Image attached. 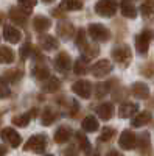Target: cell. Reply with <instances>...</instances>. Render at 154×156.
<instances>
[{
    "label": "cell",
    "mask_w": 154,
    "mask_h": 156,
    "mask_svg": "<svg viewBox=\"0 0 154 156\" xmlns=\"http://www.w3.org/2000/svg\"><path fill=\"white\" fill-rule=\"evenodd\" d=\"M0 136H2V139L5 142H8L11 147H19L20 142H22L20 134L17 131H14V128H3L2 133H0Z\"/></svg>",
    "instance_id": "cell-7"
},
{
    "label": "cell",
    "mask_w": 154,
    "mask_h": 156,
    "mask_svg": "<svg viewBox=\"0 0 154 156\" xmlns=\"http://www.w3.org/2000/svg\"><path fill=\"white\" fill-rule=\"evenodd\" d=\"M142 16L148 22H154V2H145L142 3Z\"/></svg>",
    "instance_id": "cell-21"
},
{
    "label": "cell",
    "mask_w": 154,
    "mask_h": 156,
    "mask_svg": "<svg viewBox=\"0 0 154 156\" xmlns=\"http://www.w3.org/2000/svg\"><path fill=\"white\" fill-rule=\"evenodd\" d=\"M45 156H53V154H45Z\"/></svg>",
    "instance_id": "cell-44"
},
{
    "label": "cell",
    "mask_w": 154,
    "mask_h": 156,
    "mask_svg": "<svg viewBox=\"0 0 154 156\" xmlns=\"http://www.w3.org/2000/svg\"><path fill=\"white\" fill-rule=\"evenodd\" d=\"M76 140H78L80 144V148L84 150V151H91V142H89V139L83 134V133H76Z\"/></svg>",
    "instance_id": "cell-30"
},
{
    "label": "cell",
    "mask_w": 154,
    "mask_h": 156,
    "mask_svg": "<svg viewBox=\"0 0 154 156\" xmlns=\"http://www.w3.org/2000/svg\"><path fill=\"white\" fill-rule=\"evenodd\" d=\"M106 156H123V154H121L120 151H117V150H111Z\"/></svg>",
    "instance_id": "cell-41"
},
{
    "label": "cell",
    "mask_w": 154,
    "mask_h": 156,
    "mask_svg": "<svg viewBox=\"0 0 154 156\" xmlns=\"http://www.w3.org/2000/svg\"><path fill=\"white\" fill-rule=\"evenodd\" d=\"M118 145L125 150H134L137 145V136L129 129H125L118 139Z\"/></svg>",
    "instance_id": "cell-6"
},
{
    "label": "cell",
    "mask_w": 154,
    "mask_h": 156,
    "mask_svg": "<svg viewBox=\"0 0 154 156\" xmlns=\"http://www.w3.org/2000/svg\"><path fill=\"white\" fill-rule=\"evenodd\" d=\"M89 36H91L94 41H98V42H106L111 33L106 27H103L101 23H91L89 25Z\"/></svg>",
    "instance_id": "cell-1"
},
{
    "label": "cell",
    "mask_w": 154,
    "mask_h": 156,
    "mask_svg": "<svg viewBox=\"0 0 154 156\" xmlns=\"http://www.w3.org/2000/svg\"><path fill=\"white\" fill-rule=\"evenodd\" d=\"M33 25H34V30H36V31L42 33V31H45V30L50 28L51 20H50L48 17H45V16H37V17H34Z\"/></svg>",
    "instance_id": "cell-17"
},
{
    "label": "cell",
    "mask_w": 154,
    "mask_h": 156,
    "mask_svg": "<svg viewBox=\"0 0 154 156\" xmlns=\"http://www.w3.org/2000/svg\"><path fill=\"white\" fill-rule=\"evenodd\" d=\"M112 58L117 61L121 66H128L132 58V53H131V48L128 45H118L112 50Z\"/></svg>",
    "instance_id": "cell-2"
},
{
    "label": "cell",
    "mask_w": 154,
    "mask_h": 156,
    "mask_svg": "<svg viewBox=\"0 0 154 156\" xmlns=\"http://www.w3.org/2000/svg\"><path fill=\"white\" fill-rule=\"evenodd\" d=\"M81 50H83V53H84L87 58H92V56H97V55H98V47H97V45H89V44H86Z\"/></svg>",
    "instance_id": "cell-33"
},
{
    "label": "cell",
    "mask_w": 154,
    "mask_h": 156,
    "mask_svg": "<svg viewBox=\"0 0 154 156\" xmlns=\"http://www.w3.org/2000/svg\"><path fill=\"white\" fill-rule=\"evenodd\" d=\"M39 45H41L44 50H55V48H58L59 42H58L56 37L48 36V34H44V36L39 37Z\"/></svg>",
    "instance_id": "cell-13"
},
{
    "label": "cell",
    "mask_w": 154,
    "mask_h": 156,
    "mask_svg": "<svg viewBox=\"0 0 154 156\" xmlns=\"http://www.w3.org/2000/svg\"><path fill=\"white\" fill-rule=\"evenodd\" d=\"M33 112H30V114H20V115H16V117H12V123H14L16 126H27L28 123H30V120H31V117L33 115H36V109H31Z\"/></svg>",
    "instance_id": "cell-23"
},
{
    "label": "cell",
    "mask_w": 154,
    "mask_h": 156,
    "mask_svg": "<svg viewBox=\"0 0 154 156\" xmlns=\"http://www.w3.org/2000/svg\"><path fill=\"white\" fill-rule=\"evenodd\" d=\"M111 70H112V62L108 59H101L91 67V72L95 76H104V75L111 73Z\"/></svg>",
    "instance_id": "cell-9"
},
{
    "label": "cell",
    "mask_w": 154,
    "mask_h": 156,
    "mask_svg": "<svg viewBox=\"0 0 154 156\" xmlns=\"http://www.w3.org/2000/svg\"><path fill=\"white\" fill-rule=\"evenodd\" d=\"M6 151H8V150H6L5 147L0 145V156H5V154H6Z\"/></svg>",
    "instance_id": "cell-42"
},
{
    "label": "cell",
    "mask_w": 154,
    "mask_h": 156,
    "mask_svg": "<svg viewBox=\"0 0 154 156\" xmlns=\"http://www.w3.org/2000/svg\"><path fill=\"white\" fill-rule=\"evenodd\" d=\"M137 144H139L140 153H142L143 156H148L151 153V139H149V134L148 133L140 134L139 139H137Z\"/></svg>",
    "instance_id": "cell-12"
},
{
    "label": "cell",
    "mask_w": 154,
    "mask_h": 156,
    "mask_svg": "<svg viewBox=\"0 0 154 156\" xmlns=\"http://www.w3.org/2000/svg\"><path fill=\"white\" fill-rule=\"evenodd\" d=\"M11 95V90H9V87L5 84V81L0 78V98H6V97H9Z\"/></svg>",
    "instance_id": "cell-38"
},
{
    "label": "cell",
    "mask_w": 154,
    "mask_h": 156,
    "mask_svg": "<svg viewBox=\"0 0 154 156\" xmlns=\"http://www.w3.org/2000/svg\"><path fill=\"white\" fill-rule=\"evenodd\" d=\"M47 145V140L44 134H36L31 136L28 139V142L25 144V150H30V151H44Z\"/></svg>",
    "instance_id": "cell-5"
},
{
    "label": "cell",
    "mask_w": 154,
    "mask_h": 156,
    "mask_svg": "<svg viewBox=\"0 0 154 156\" xmlns=\"http://www.w3.org/2000/svg\"><path fill=\"white\" fill-rule=\"evenodd\" d=\"M33 75L39 80H45V78H50V70L45 66H36L33 67Z\"/></svg>",
    "instance_id": "cell-28"
},
{
    "label": "cell",
    "mask_w": 154,
    "mask_h": 156,
    "mask_svg": "<svg viewBox=\"0 0 154 156\" xmlns=\"http://www.w3.org/2000/svg\"><path fill=\"white\" fill-rule=\"evenodd\" d=\"M137 111H139L137 103H125V105H121L120 109H118V115L121 117V119H128V117L134 115Z\"/></svg>",
    "instance_id": "cell-14"
},
{
    "label": "cell",
    "mask_w": 154,
    "mask_h": 156,
    "mask_svg": "<svg viewBox=\"0 0 154 156\" xmlns=\"http://www.w3.org/2000/svg\"><path fill=\"white\" fill-rule=\"evenodd\" d=\"M9 17H11V20H14V23H19V25H25V22H27V17H25V14L20 9L12 8L9 12Z\"/></svg>",
    "instance_id": "cell-27"
},
{
    "label": "cell",
    "mask_w": 154,
    "mask_h": 156,
    "mask_svg": "<svg viewBox=\"0 0 154 156\" xmlns=\"http://www.w3.org/2000/svg\"><path fill=\"white\" fill-rule=\"evenodd\" d=\"M17 5H19V9L23 12L25 16H27V14L31 12V9L36 6V2H25V0H22V2H19Z\"/></svg>",
    "instance_id": "cell-31"
},
{
    "label": "cell",
    "mask_w": 154,
    "mask_h": 156,
    "mask_svg": "<svg viewBox=\"0 0 154 156\" xmlns=\"http://www.w3.org/2000/svg\"><path fill=\"white\" fill-rule=\"evenodd\" d=\"M72 90L76 95H80L81 98H89L91 97V92H92V84L86 80H80L72 86Z\"/></svg>",
    "instance_id": "cell-8"
},
{
    "label": "cell",
    "mask_w": 154,
    "mask_h": 156,
    "mask_svg": "<svg viewBox=\"0 0 154 156\" xmlns=\"http://www.w3.org/2000/svg\"><path fill=\"white\" fill-rule=\"evenodd\" d=\"M120 8H121V14L125 17H129V19L137 17V8H135V5L132 2H121Z\"/></svg>",
    "instance_id": "cell-19"
},
{
    "label": "cell",
    "mask_w": 154,
    "mask_h": 156,
    "mask_svg": "<svg viewBox=\"0 0 154 156\" xmlns=\"http://www.w3.org/2000/svg\"><path fill=\"white\" fill-rule=\"evenodd\" d=\"M31 53V44H23L20 48V58L22 59H27Z\"/></svg>",
    "instance_id": "cell-40"
},
{
    "label": "cell",
    "mask_w": 154,
    "mask_h": 156,
    "mask_svg": "<svg viewBox=\"0 0 154 156\" xmlns=\"http://www.w3.org/2000/svg\"><path fill=\"white\" fill-rule=\"evenodd\" d=\"M115 134V129L114 128H103L101 129V136H100V140H111L112 136Z\"/></svg>",
    "instance_id": "cell-36"
},
{
    "label": "cell",
    "mask_w": 154,
    "mask_h": 156,
    "mask_svg": "<svg viewBox=\"0 0 154 156\" xmlns=\"http://www.w3.org/2000/svg\"><path fill=\"white\" fill-rule=\"evenodd\" d=\"M70 137H72V129L69 126H61L55 133V140L58 144H64V142H67Z\"/></svg>",
    "instance_id": "cell-18"
},
{
    "label": "cell",
    "mask_w": 154,
    "mask_h": 156,
    "mask_svg": "<svg viewBox=\"0 0 154 156\" xmlns=\"http://www.w3.org/2000/svg\"><path fill=\"white\" fill-rule=\"evenodd\" d=\"M149 120H151V112L149 111H142L132 119V126H135V128L143 126V125L149 123Z\"/></svg>",
    "instance_id": "cell-20"
},
{
    "label": "cell",
    "mask_w": 154,
    "mask_h": 156,
    "mask_svg": "<svg viewBox=\"0 0 154 156\" xmlns=\"http://www.w3.org/2000/svg\"><path fill=\"white\" fill-rule=\"evenodd\" d=\"M55 119H56V114L51 111L50 108H47V109L42 111V115H41L42 125H50L51 122H55Z\"/></svg>",
    "instance_id": "cell-29"
},
{
    "label": "cell",
    "mask_w": 154,
    "mask_h": 156,
    "mask_svg": "<svg viewBox=\"0 0 154 156\" xmlns=\"http://www.w3.org/2000/svg\"><path fill=\"white\" fill-rule=\"evenodd\" d=\"M3 37L11 44H17L20 41L22 34H20V31L17 28L12 27V25H6V27L3 28Z\"/></svg>",
    "instance_id": "cell-10"
},
{
    "label": "cell",
    "mask_w": 154,
    "mask_h": 156,
    "mask_svg": "<svg viewBox=\"0 0 154 156\" xmlns=\"http://www.w3.org/2000/svg\"><path fill=\"white\" fill-rule=\"evenodd\" d=\"M22 75L23 73L20 70H8L5 73V80H8V81H17V80L22 78Z\"/></svg>",
    "instance_id": "cell-34"
},
{
    "label": "cell",
    "mask_w": 154,
    "mask_h": 156,
    "mask_svg": "<svg viewBox=\"0 0 154 156\" xmlns=\"http://www.w3.org/2000/svg\"><path fill=\"white\" fill-rule=\"evenodd\" d=\"M89 156H98V153H92V154H89Z\"/></svg>",
    "instance_id": "cell-43"
},
{
    "label": "cell",
    "mask_w": 154,
    "mask_h": 156,
    "mask_svg": "<svg viewBox=\"0 0 154 156\" xmlns=\"http://www.w3.org/2000/svg\"><path fill=\"white\" fill-rule=\"evenodd\" d=\"M131 92L134 97L137 98H146L149 95V89L145 83H134L132 84V89H131Z\"/></svg>",
    "instance_id": "cell-16"
},
{
    "label": "cell",
    "mask_w": 154,
    "mask_h": 156,
    "mask_svg": "<svg viewBox=\"0 0 154 156\" xmlns=\"http://www.w3.org/2000/svg\"><path fill=\"white\" fill-rule=\"evenodd\" d=\"M86 44H87V41H86V30L84 28H80L78 30V34H76V45L83 48Z\"/></svg>",
    "instance_id": "cell-35"
},
{
    "label": "cell",
    "mask_w": 154,
    "mask_h": 156,
    "mask_svg": "<svg viewBox=\"0 0 154 156\" xmlns=\"http://www.w3.org/2000/svg\"><path fill=\"white\" fill-rule=\"evenodd\" d=\"M98 120L95 119L94 115H87L86 119L83 120V129L84 131H87V133H94V131H97L98 129Z\"/></svg>",
    "instance_id": "cell-22"
},
{
    "label": "cell",
    "mask_w": 154,
    "mask_h": 156,
    "mask_svg": "<svg viewBox=\"0 0 154 156\" xmlns=\"http://www.w3.org/2000/svg\"><path fill=\"white\" fill-rule=\"evenodd\" d=\"M86 70H87V67H86V64H84V61L83 59H78L75 62V73H78V75H84L86 73Z\"/></svg>",
    "instance_id": "cell-39"
},
{
    "label": "cell",
    "mask_w": 154,
    "mask_h": 156,
    "mask_svg": "<svg viewBox=\"0 0 154 156\" xmlns=\"http://www.w3.org/2000/svg\"><path fill=\"white\" fill-rule=\"evenodd\" d=\"M151 31L149 30H145L142 31L137 37H135V48L140 55H146V51L149 48V41H151Z\"/></svg>",
    "instance_id": "cell-4"
},
{
    "label": "cell",
    "mask_w": 154,
    "mask_h": 156,
    "mask_svg": "<svg viewBox=\"0 0 154 156\" xmlns=\"http://www.w3.org/2000/svg\"><path fill=\"white\" fill-rule=\"evenodd\" d=\"M58 33L64 39H70V36H73V25L72 23H61L58 27Z\"/></svg>",
    "instance_id": "cell-26"
},
{
    "label": "cell",
    "mask_w": 154,
    "mask_h": 156,
    "mask_svg": "<svg viewBox=\"0 0 154 156\" xmlns=\"http://www.w3.org/2000/svg\"><path fill=\"white\" fill-rule=\"evenodd\" d=\"M97 114L100 115L101 120H109L114 115V105L112 103H103L97 108Z\"/></svg>",
    "instance_id": "cell-15"
},
{
    "label": "cell",
    "mask_w": 154,
    "mask_h": 156,
    "mask_svg": "<svg viewBox=\"0 0 154 156\" xmlns=\"http://www.w3.org/2000/svg\"><path fill=\"white\" fill-rule=\"evenodd\" d=\"M61 8L62 9H81L83 8V2H62Z\"/></svg>",
    "instance_id": "cell-37"
},
{
    "label": "cell",
    "mask_w": 154,
    "mask_h": 156,
    "mask_svg": "<svg viewBox=\"0 0 154 156\" xmlns=\"http://www.w3.org/2000/svg\"><path fill=\"white\" fill-rule=\"evenodd\" d=\"M55 66H56V69L61 70V72L69 70L70 66H72V59H70L69 53H64V51H62V53H59V55L56 56V59H55Z\"/></svg>",
    "instance_id": "cell-11"
},
{
    "label": "cell",
    "mask_w": 154,
    "mask_h": 156,
    "mask_svg": "<svg viewBox=\"0 0 154 156\" xmlns=\"http://www.w3.org/2000/svg\"><path fill=\"white\" fill-rule=\"evenodd\" d=\"M95 11L103 17H112L117 11V3L115 2H108V0H103V2H97L95 3Z\"/></svg>",
    "instance_id": "cell-3"
},
{
    "label": "cell",
    "mask_w": 154,
    "mask_h": 156,
    "mask_svg": "<svg viewBox=\"0 0 154 156\" xmlns=\"http://www.w3.org/2000/svg\"><path fill=\"white\" fill-rule=\"evenodd\" d=\"M14 61V53L9 47H0V64H9Z\"/></svg>",
    "instance_id": "cell-24"
},
{
    "label": "cell",
    "mask_w": 154,
    "mask_h": 156,
    "mask_svg": "<svg viewBox=\"0 0 154 156\" xmlns=\"http://www.w3.org/2000/svg\"><path fill=\"white\" fill-rule=\"evenodd\" d=\"M108 92H109V83H98L95 86V95L98 98L100 97H104Z\"/></svg>",
    "instance_id": "cell-32"
},
{
    "label": "cell",
    "mask_w": 154,
    "mask_h": 156,
    "mask_svg": "<svg viewBox=\"0 0 154 156\" xmlns=\"http://www.w3.org/2000/svg\"><path fill=\"white\" fill-rule=\"evenodd\" d=\"M59 86H61V81L58 80V78L51 76V78H48V80L44 83L42 90H44V92H55V90L59 89Z\"/></svg>",
    "instance_id": "cell-25"
}]
</instances>
